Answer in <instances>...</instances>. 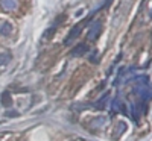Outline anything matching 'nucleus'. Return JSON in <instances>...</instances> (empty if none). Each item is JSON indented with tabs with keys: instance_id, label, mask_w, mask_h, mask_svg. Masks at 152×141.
<instances>
[{
	"instance_id": "nucleus-2",
	"label": "nucleus",
	"mask_w": 152,
	"mask_h": 141,
	"mask_svg": "<svg viewBox=\"0 0 152 141\" xmlns=\"http://www.w3.org/2000/svg\"><path fill=\"white\" fill-rule=\"evenodd\" d=\"M84 26H85V20H82V21H79L76 26H73V29L69 32V35L66 36V40H64V44L66 46H69V44H72V41H75L76 38L79 36V33L82 32V29H84Z\"/></svg>"
},
{
	"instance_id": "nucleus-4",
	"label": "nucleus",
	"mask_w": 152,
	"mask_h": 141,
	"mask_svg": "<svg viewBox=\"0 0 152 141\" xmlns=\"http://www.w3.org/2000/svg\"><path fill=\"white\" fill-rule=\"evenodd\" d=\"M11 33H12V24L9 21H3L2 24H0V35L9 36Z\"/></svg>"
},
{
	"instance_id": "nucleus-3",
	"label": "nucleus",
	"mask_w": 152,
	"mask_h": 141,
	"mask_svg": "<svg viewBox=\"0 0 152 141\" xmlns=\"http://www.w3.org/2000/svg\"><path fill=\"white\" fill-rule=\"evenodd\" d=\"M88 52V46L85 44V43H82V44H78L73 50H72V56H82V55H85Z\"/></svg>"
},
{
	"instance_id": "nucleus-6",
	"label": "nucleus",
	"mask_w": 152,
	"mask_h": 141,
	"mask_svg": "<svg viewBox=\"0 0 152 141\" xmlns=\"http://www.w3.org/2000/svg\"><path fill=\"white\" fill-rule=\"evenodd\" d=\"M11 59H12V55H11V52H2L0 53V67L2 65H6V64H9L11 62Z\"/></svg>"
},
{
	"instance_id": "nucleus-5",
	"label": "nucleus",
	"mask_w": 152,
	"mask_h": 141,
	"mask_svg": "<svg viewBox=\"0 0 152 141\" xmlns=\"http://www.w3.org/2000/svg\"><path fill=\"white\" fill-rule=\"evenodd\" d=\"M0 5H2V8L6 9V11H12L18 6L17 0H0Z\"/></svg>"
},
{
	"instance_id": "nucleus-1",
	"label": "nucleus",
	"mask_w": 152,
	"mask_h": 141,
	"mask_svg": "<svg viewBox=\"0 0 152 141\" xmlns=\"http://www.w3.org/2000/svg\"><path fill=\"white\" fill-rule=\"evenodd\" d=\"M102 32V21L100 20H96L90 24V28H88V32H87V40L88 41H96L97 36L100 35Z\"/></svg>"
}]
</instances>
